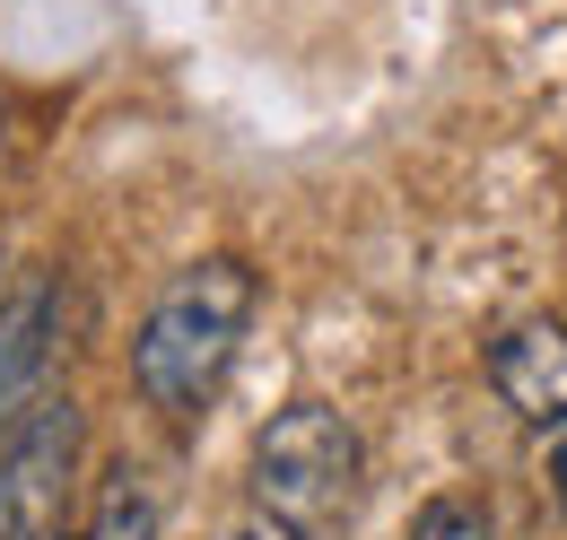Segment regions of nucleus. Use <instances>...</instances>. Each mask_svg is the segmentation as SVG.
Returning <instances> with one entry per match:
<instances>
[{"mask_svg":"<svg viewBox=\"0 0 567 540\" xmlns=\"http://www.w3.org/2000/svg\"><path fill=\"white\" fill-rule=\"evenodd\" d=\"M550 506L567 515V427H550Z\"/></svg>","mask_w":567,"mask_h":540,"instance_id":"6e6552de","label":"nucleus"},{"mask_svg":"<svg viewBox=\"0 0 567 540\" xmlns=\"http://www.w3.org/2000/svg\"><path fill=\"white\" fill-rule=\"evenodd\" d=\"M71 463H79V402L44 393L0 445V540H62Z\"/></svg>","mask_w":567,"mask_h":540,"instance_id":"7ed1b4c3","label":"nucleus"},{"mask_svg":"<svg viewBox=\"0 0 567 540\" xmlns=\"http://www.w3.org/2000/svg\"><path fill=\"white\" fill-rule=\"evenodd\" d=\"M411 540H489V523H481L472 506H454V497H436V506H420V523H411Z\"/></svg>","mask_w":567,"mask_h":540,"instance_id":"0eeeda50","label":"nucleus"},{"mask_svg":"<svg viewBox=\"0 0 567 540\" xmlns=\"http://www.w3.org/2000/svg\"><path fill=\"white\" fill-rule=\"evenodd\" d=\"M79 540H157V497H148V479L123 463V471H105L96 488V515H87V532Z\"/></svg>","mask_w":567,"mask_h":540,"instance_id":"423d86ee","label":"nucleus"},{"mask_svg":"<svg viewBox=\"0 0 567 540\" xmlns=\"http://www.w3.org/2000/svg\"><path fill=\"white\" fill-rule=\"evenodd\" d=\"M254 297L262 288H254V270L236 253H210V262L175 270L157 288V305L141 314V332H132V384H141V402L166 409V418H193L227 384L236 340L254 323Z\"/></svg>","mask_w":567,"mask_h":540,"instance_id":"f257e3e1","label":"nucleus"},{"mask_svg":"<svg viewBox=\"0 0 567 540\" xmlns=\"http://www.w3.org/2000/svg\"><path fill=\"white\" fill-rule=\"evenodd\" d=\"M367 445L332 402H297L254 436V506L280 523L288 540H315L350 515Z\"/></svg>","mask_w":567,"mask_h":540,"instance_id":"f03ea898","label":"nucleus"},{"mask_svg":"<svg viewBox=\"0 0 567 540\" xmlns=\"http://www.w3.org/2000/svg\"><path fill=\"white\" fill-rule=\"evenodd\" d=\"M62 540H71V532H62Z\"/></svg>","mask_w":567,"mask_h":540,"instance_id":"9b49d317","label":"nucleus"},{"mask_svg":"<svg viewBox=\"0 0 567 540\" xmlns=\"http://www.w3.org/2000/svg\"><path fill=\"white\" fill-rule=\"evenodd\" d=\"M227 540H262V532H227Z\"/></svg>","mask_w":567,"mask_h":540,"instance_id":"1a4fd4ad","label":"nucleus"},{"mask_svg":"<svg viewBox=\"0 0 567 540\" xmlns=\"http://www.w3.org/2000/svg\"><path fill=\"white\" fill-rule=\"evenodd\" d=\"M489 393L524 427H567V323H515L489 340Z\"/></svg>","mask_w":567,"mask_h":540,"instance_id":"39448f33","label":"nucleus"},{"mask_svg":"<svg viewBox=\"0 0 567 540\" xmlns=\"http://www.w3.org/2000/svg\"><path fill=\"white\" fill-rule=\"evenodd\" d=\"M44 393H62V279L27 270L0 297V427H18Z\"/></svg>","mask_w":567,"mask_h":540,"instance_id":"20e7f679","label":"nucleus"},{"mask_svg":"<svg viewBox=\"0 0 567 540\" xmlns=\"http://www.w3.org/2000/svg\"><path fill=\"white\" fill-rule=\"evenodd\" d=\"M0 297H9V270H0Z\"/></svg>","mask_w":567,"mask_h":540,"instance_id":"9d476101","label":"nucleus"}]
</instances>
